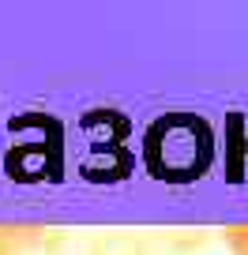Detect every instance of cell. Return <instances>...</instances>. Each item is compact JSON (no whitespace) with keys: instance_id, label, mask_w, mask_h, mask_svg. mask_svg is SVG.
Instances as JSON below:
<instances>
[{"instance_id":"cell-2","label":"cell","mask_w":248,"mask_h":255,"mask_svg":"<svg viewBox=\"0 0 248 255\" xmlns=\"http://www.w3.org/2000/svg\"><path fill=\"white\" fill-rule=\"evenodd\" d=\"M49 229L41 225H0V255H23L30 248H45Z\"/></svg>"},{"instance_id":"cell-4","label":"cell","mask_w":248,"mask_h":255,"mask_svg":"<svg viewBox=\"0 0 248 255\" xmlns=\"http://www.w3.org/2000/svg\"><path fill=\"white\" fill-rule=\"evenodd\" d=\"M222 244L230 255H248V222L245 225H226L222 229Z\"/></svg>"},{"instance_id":"cell-1","label":"cell","mask_w":248,"mask_h":255,"mask_svg":"<svg viewBox=\"0 0 248 255\" xmlns=\"http://www.w3.org/2000/svg\"><path fill=\"white\" fill-rule=\"evenodd\" d=\"M211 128L196 117H166L147 131V169L158 180H196L211 169Z\"/></svg>"},{"instance_id":"cell-3","label":"cell","mask_w":248,"mask_h":255,"mask_svg":"<svg viewBox=\"0 0 248 255\" xmlns=\"http://www.w3.org/2000/svg\"><path fill=\"white\" fill-rule=\"evenodd\" d=\"M90 255H147V248L132 233H102L90 240Z\"/></svg>"}]
</instances>
